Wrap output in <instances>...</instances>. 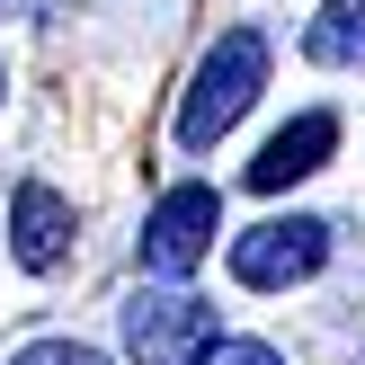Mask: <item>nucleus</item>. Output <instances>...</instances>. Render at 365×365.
Listing matches in <instances>:
<instances>
[{"label": "nucleus", "instance_id": "f257e3e1", "mask_svg": "<svg viewBox=\"0 0 365 365\" xmlns=\"http://www.w3.org/2000/svg\"><path fill=\"white\" fill-rule=\"evenodd\" d=\"M259 89H267V36L259 27L214 36V53L196 63L187 98H178V143H187V152H214V143L259 107Z\"/></svg>", "mask_w": 365, "mask_h": 365}, {"label": "nucleus", "instance_id": "f03ea898", "mask_svg": "<svg viewBox=\"0 0 365 365\" xmlns=\"http://www.w3.org/2000/svg\"><path fill=\"white\" fill-rule=\"evenodd\" d=\"M205 348H214V303L187 294L178 277L143 285V294L125 303V356L134 365H196Z\"/></svg>", "mask_w": 365, "mask_h": 365}, {"label": "nucleus", "instance_id": "7ed1b4c3", "mask_svg": "<svg viewBox=\"0 0 365 365\" xmlns=\"http://www.w3.org/2000/svg\"><path fill=\"white\" fill-rule=\"evenodd\" d=\"M214 232H223V196H214L205 178L170 187L143 214V277H196L205 250H214Z\"/></svg>", "mask_w": 365, "mask_h": 365}, {"label": "nucleus", "instance_id": "20e7f679", "mask_svg": "<svg viewBox=\"0 0 365 365\" xmlns=\"http://www.w3.org/2000/svg\"><path fill=\"white\" fill-rule=\"evenodd\" d=\"M330 267V223L321 214H285V223H259L232 241V277L259 285V294H277V285H303Z\"/></svg>", "mask_w": 365, "mask_h": 365}, {"label": "nucleus", "instance_id": "39448f33", "mask_svg": "<svg viewBox=\"0 0 365 365\" xmlns=\"http://www.w3.org/2000/svg\"><path fill=\"white\" fill-rule=\"evenodd\" d=\"M63 250H71V205L45 178H27L18 205H9V259L27 267V277H45V267H63Z\"/></svg>", "mask_w": 365, "mask_h": 365}, {"label": "nucleus", "instance_id": "423d86ee", "mask_svg": "<svg viewBox=\"0 0 365 365\" xmlns=\"http://www.w3.org/2000/svg\"><path fill=\"white\" fill-rule=\"evenodd\" d=\"M330 152H339V116H321V107H312V116H294V125H285V134L267 143L259 160H250V187H259V196H277V187H294V178H312Z\"/></svg>", "mask_w": 365, "mask_h": 365}, {"label": "nucleus", "instance_id": "0eeeda50", "mask_svg": "<svg viewBox=\"0 0 365 365\" xmlns=\"http://www.w3.org/2000/svg\"><path fill=\"white\" fill-rule=\"evenodd\" d=\"M303 53L321 71H365V0H321L303 27Z\"/></svg>", "mask_w": 365, "mask_h": 365}, {"label": "nucleus", "instance_id": "6e6552de", "mask_svg": "<svg viewBox=\"0 0 365 365\" xmlns=\"http://www.w3.org/2000/svg\"><path fill=\"white\" fill-rule=\"evenodd\" d=\"M196 365H285V356L267 348V339H214V348L196 356Z\"/></svg>", "mask_w": 365, "mask_h": 365}, {"label": "nucleus", "instance_id": "1a4fd4ad", "mask_svg": "<svg viewBox=\"0 0 365 365\" xmlns=\"http://www.w3.org/2000/svg\"><path fill=\"white\" fill-rule=\"evenodd\" d=\"M9 365H107L98 348H81V339H36L27 356H9Z\"/></svg>", "mask_w": 365, "mask_h": 365}, {"label": "nucleus", "instance_id": "9d476101", "mask_svg": "<svg viewBox=\"0 0 365 365\" xmlns=\"http://www.w3.org/2000/svg\"><path fill=\"white\" fill-rule=\"evenodd\" d=\"M0 89H9V71H0Z\"/></svg>", "mask_w": 365, "mask_h": 365}, {"label": "nucleus", "instance_id": "9b49d317", "mask_svg": "<svg viewBox=\"0 0 365 365\" xmlns=\"http://www.w3.org/2000/svg\"><path fill=\"white\" fill-rule=\"evenodd\" d=\"M0 9H9V0H0Z\"/></svg>", "mask_w": 365, "mask_h": 365}]
</instances>
